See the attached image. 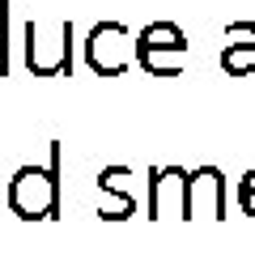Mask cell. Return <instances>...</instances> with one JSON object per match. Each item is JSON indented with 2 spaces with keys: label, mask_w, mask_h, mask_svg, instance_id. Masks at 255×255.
Wrapping results in <instances>:
<instances>
[{
  "label": "cell",
  "mask_w": 255,
  "mask_h": 255,
  "mask_svg": "<svg viewBox=\"0 0 255 255\" xmlns=\"http://www.w3.org/2000/svg\"><path fill=\"white\" fill-rule=\"evenodd\" d=\"M60 140H51V166H17L9 179V213L21 221H51L60 213Z\"/></svg>",
  "instance_id": "obj_1"
},
{
  "label": "cell",
  "mask_w": 255,
  "mask_h": 255,
  "mask_svg": "<svg viewBox=\"0 0 255 255\" xmlns=\"http://www.w3.org/2000/svg\"><path fill=\"white\" fill-rule=\"evenodd\" d=\"M26 68L34 77L73 73V21H26Z\"/></svg>",
  "instance_id": "obj_2"
},
{
  "label": "cell",
  "mask_w": 255,
  "mask_h": 255,
  "mask_svg": "<svg viewBox=\"0 0 255 255\" xmlns=\"http://www.w3.org/2000/svg\"><path fill=\"white\" fill-rule=\"evenodd\" d=\"M187 34L174 21H149L136 34V68L149 77H179L187 64Z\"/></svg>",
  "instance_id": "obj_3"
},
{
  "label": "cell",
  "mask_w": 255,
  "mask_h": 255,
  "mask_svg": "<svg viewBox=\"0 0 255 255\" xmlns=\"http://www.w3.org/2000/svg\"><path fill=\"white\" fill-rule=\"evenodd\" d=\"M85 64L98 77H124L136 64V43L124 21H98L85 38Z\"/></svg>",
  "instance_id": "obj_4"
},
{
  "label": "cell",
  "mask_w": 255,
  "mask_h": 255,
  "mask_svg": "<svg viewBox=\"0 0 255 255\" xmlns=\"http://www.w3.org/2000/svg\"><path fill=\"white\" fill-rule=\"evenodd\" d=\"M187 174L183 166H153L149 170V221H162V217H179L191 221L187 209Z\"/></svg>",
  "instance_id": "obj_5"
},
{
  "label": "cell",
  "mask_w": 255,
  "mask_h": 255,
  "mask_svg": "<svg viewBox=\"0 0 255 255\" xmlns=\"http://www.w3.org/2000/svg\"><path fill=\"white\" fill-rule=\"evenodd\" d=\"M187 209L191 217L226 221V174H221V166H196L187 174Z\"/></svg>",
  "instance_id": "obj_6"
},
{
  "label": "cell",
  "mask_w": 255,
  "mask_h": 255,
  "mask_svg": "<svg viewBox=\"0 0 255 255\" xmlns=\"http://www.w3.org/2000/svg\"><path fill=\"white\" fill-rule=\"evenodd\" d=\"M132 179L136 174L128 170V166H102L98 174V217L107 221H128L136 213V191H132Z\"/></svg>",
  "instance_id": "obj_7"
},
{
  "label": "cell",
  "mask_w": 255,
  "mask_h": 255,
  "mask_svg": "<svg viewBox=\"0 0 255 255\" xmlns=\"http://www.w3.org/2000/svg\"><path fill=\"white\" fill-rule=\"evenodd\" d=\"M226 77H255V21H230L221 47Z\"/></svg>",
  "instance_id": "obj_8"
},
{
  "label": "cell",
  "mask_w": 255,
  "mask_h": 255,
  "mask_svg": "<svg viewBox=\"0 0 255 255\" xmlns=\"http://www.w3.org/2000/svg\"><path fill=\"white\" fill-rule=\"evenodd\" d=\"M9 68V17H4V0H0V77Z\"/></svg>",
  "instance_id": "obj_9"
},
{
  "label": "cell",
  "mask_w": 255,
  "mask_h": 255,
  "mask_svg": "<svg viewBox=\"0 0 255 255\" xmlns=\"http://www.w3.org/2000/svg\"><path fill=\"white\" fill-rule=\"evenodd\" d=\"M238 196H255V166L243 174V179H238Z\"/></svg>",
  "instance_id": "obj_10"
},
{
  "label": "cell",
  "mask_w": 255,
  "mask_h": 255,
  "mask_svg": "<svg viewBox=\"0 0 255 255\" xmlns=\"http://www.w3.org/2000/svg\"><path fill=\"white\" fill-rule=\"evenodd\" d=\"M238 204H243V213L255 221V196H238Z\"/></svg>",
  "instance_id": "obj_11"
}]
</instances>
